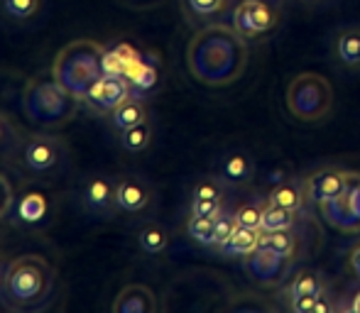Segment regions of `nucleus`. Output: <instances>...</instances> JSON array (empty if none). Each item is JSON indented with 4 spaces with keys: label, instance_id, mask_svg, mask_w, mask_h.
I'll use <instances>...</instances> for the list:
<instances>
[{
    "label": "nucleus",
    "instance_id": "nucleus-35",
    "mask_svg": "<svg viewBox=\"0 0 360 313\" xmlns=\"http://www.w3.org/2000/svg\"><path fill=\"white\" fill-rule=\"evenodd\" d=\"M346 199H348V206H351L353 215L360 220V174H351V181H348V189H346Z\"/></svg>",
    "mask_w": 360,
    "mask_h": 313
},
{
    "label": "nucleus",
    "instance_id": "nucleus-11",
    "mask_svg": "<svg viewBox=\"0 0 360 313\" xmlns=\"http://www.w3.org/2000/svg\"><path fill=\"white\" fill-rule=\"evenodd\" d=\"M152 189L140 176H125L115 184V204L125 213H140L150 206Z\"/></svg>",
    "mask_w": 360,
    "mask_h": 313
},
{
    "label": "nucleus",
    "instance_id": "nucleus-29",
    "mask_svg": "<svg viewBox=\"0 0 360 313\" xmlns=\"http://www.w3.org/2000/svg\"><path fill=\"white\" fill-rule=\"evenodd\" d=\"M262 211H265V206L260 204H243L238 211H233V215H236L238 225L262 230Z\"/></svg>",
    "mask_w": 360,
    "mask_h": 313
},
{
    "label": "nucleus",
    "instance_id": "nucleus-2",
    "mask_svg": "<svg viewBox=\"0 0 360 313\" xmlns=\"http://www.w3.org/2000/svg\"><path fill=\"white\" fill-rule=\"evenodd\" d=\"M57 291V272L44 257L20 255L8 262L3 284H0V304L15 313L44 311Z\"/></svg>",
    "mask_w": 360,
    "mask_h": 313
},
{
    "label": "nucleus",
    "instance_id": "nucleus-16",
    "mask_svg": "<svg viewBox=\"0 0 360 313\" xmlns=\"http://www.w3.org/2000/svg\"><path fill=\"white\" fill-rule=\"evenodd\" d=\"M255 176V161L245 152H233L218 164V179L223 186H243Z\"/></svg>",
    "mask_w": 360,
    "mask_h": 313
},
{
    "label": "nucleus",
    "instance_id": "nucleus-8",
    "mask_svg": "<svg viewBox=\"0 0 360 313\" xmlns=\"http://www.w3.org/2000/svg\"><path fill=\"white\" fill-rule=\"evenodd\" d=\"M348 181H351V171H343L338 166H323L319 171H311L302 184L307 191V199L311 204L323 206L326 201L338 199L348 189Z\"/></svg>",
    "mask_w": 360,
    "mask_h": 313
},
{
    "label": "nucleus",
    "instance_id": "nucleus-28",
    "mask_svg": "<svg viewBox=\"0 0 360 313\" xmlns=\"http://www.w3.org/2000/svg\"><path fill=\"white\" fill-rule=\"evenodd\" d=\"M214 228H216V218H206V215L191 213L189 223H186V233H189L191 240L199 242V245H216Z\"/></svg>",
    "mask_w": 360,
    "mask_h": 313
},
{
    "label": "nucleus",
    "instance_id": "nucleus-40",
    "mask_svg": "<svg viewBox=\"0 0 360 313\" xmlns=\"http://www.w3.org/2000/svg\"><path fill=\"white\" fill-rule=\"evenodd\" d=\"M351 311H356V313H360V291L356 296H353V301H351Z\"/></svg>",
    "mask_w": 360,
    "mask_h": 313
},
{
    "label": "nucleus",
    "instance_id": "nucleus-38",
    "mask_svg": "<svg viewBox=\"0 0 360 313\" xmlns=\"http://www.w3.org/2000/svg\"><path fill=\"white\" fill-rule=\"evenodd\" d=\"M348 265H351L353 274L360 277V242L351 250V255H348Z\"/></svg>",
    "mask_w": 360,
    "mask_h": 313
},
{
    "label": "nucleus",
    "instance_id": "nucleus-10",
    "mask_svg": "<svg viewBox=\"0 0 360 313\" xmlns=\"http://www.w3.org/2000/svg\"><path fill=\"white\" fill-rule=\"evenodd\" d=\"M133 95V86L125 76H101L86 91L84 100L96 110H113L118 108L123 100H128Z\"/></svg>",
    "mask_w": 360,
    "mask_h": 313
},
{
    "label": "nucleus",
    "instance_id": "nucleus-1",
    "mask_svg": "<svg viewBox=\"0 0 360 313\" xmlns=\"http://www.w3.org/2000/svg\"><path fill=\"white\" fill-rule=\"evenodd\" d=\"M245 37L228 27H206L189 44V69L199 81L211 86L231 84L245 67Z\"/></svg>",
    "mask_w": 360,
    "mask_h": 313
},
{
    "label": "nucleus",
    "instance_id": "nucleus-34",
    "mask_svg": "<svg viewBox=\"0 0 360 313\" xmlns=\"http://www.w3.org/2000/svg\"><path fill=\"white\" fill-rule=\"evenodd\" d=\"M321 294H307V296H294L289 301V311L292 313H316V304Z\"/></svg>",
    "mask_w": 360,
    "mask_h": 313
},
{
    "label": "nucleus",
    "instance_id": "nucleus-25",
    "mask_svg": "<svg viewBox=\"0 0 360 313\" xmlns=\"http://www.w3.org/2000/svg\"><path fill=\"white\" fill-rule=\"evenodd\" d=\"M297 211L277 206L272 201H265V211H262V230H289L297 225Z\"/></svg>",
    "mask_w": 360,
    "mask_h": 313
},
{
    "label": "nucleus",
    "instance_id": "nucleus-13",
    "mask_svg": "<svg viewBox=\"0 0 360 313\" xmlns=\"http://www.w3.org/2000/svg\"><path fill=\"white\" fill-rule=\"evenodd\" d=\"M49 213V201L44 199L42 194H34V191H27V194L18 196V201L10 208V223L15 225H39Z\"/></svg>",
    "mask_w": 360,
    "mask_h": 313
},
{
    "label": "nucleus",
    "instance_id": "nucleus-21",
    "mask_svg": "<svg viewBox=\"0 0 360 313\" xmlns=\"http://www.w3.org/2000/svg\"><path fill=\"white\" fill-rule=\"evenodd\" d=\"M157 79H160L157 64L143 54V57L138 59V64L133 67V72L128 74V81H130V86H133V95H140V98H143L147 91H152L157 86Z\"/></svg>",
    "mask_w": 360,
    "mask_h": 313
},
{
    "label": "nucleus",
    "instance_id": "nucleus-33",
    "mask_svg": "<svg viewBox=\"0 0 360 313\" xmlns=\"http://www.w3.org/2000/svg\"><path fill=\"white\" fill-rule=\"evenodd\" d=\"M191 196H196V199H223L221 179H201L199 184L194 186Z\"/></svg>",
    "mask_w": 360,
    "mask_h": 313
},
{
    "label": "nucleus",
    "instance_id": "nucleus-18",
    "mask_svg": "<svg viewBox=\"0 0 360 313\" xmlns=\"http://www.w3.org/2000/svg\"><path fill=\"white\" fill-rule=\"evenodd\" d=\"M145 120H150V118H147V105L143 103L140 95H130L118 108L110 110V125H113L118 133L125 128H133V125H138V123H145Z\"/></svg>",
    "mask_w": 360,
    "mask_h": 313
},
{
    "label": "nucleus",
    "instance_id": "nucleus-4",
    "mask_svg": "<svg viewBox=\"0 0 360 313\" xmlns=\"http://www.w3.org/2000/svg\"><path fill=\"white\" fill-rule=\"evenodd\" d=\"M76 95L64 88L57 79H37L25 88L22 108L32 123L54 128V125L67 123L76 110Z\"/></svg>",
    "mask_w": 360,
    "mask_h": 313
},
{
    "label": "nucleus",
    "instance_id": "nucleus-9",
    "mask_svg": "<svg viewBox=\"0 0 360 313\" xmlns=\"http://www.w3.org/2000/svg\"><path fill=\"white\" fill-rule=\"evenodd\" d=\"M289 262H292L289 257H282L272 250H265V247H257L250 255L243 257L245 272L260 284H280L289 272Z\"/></svg>",
    "mask_w": 360,
    "mask_h": 313
},
{
    "label": "nucleus",
    "instance_id": "nucleus-26",
    "mask_svg": "<svg viewBox=\"0 0 360 313\" xmlns=\"http://www.w3.org/2000/svg\"><path fill=\"white\" fill-rule=\"evenodd\" d=\"M152 142V123L145 120V123H138L133 128L120 130V145L128 152H143V149L150 147Z\"/></svg>",
    "mask_w": 360,
    "mask_h": 313
},
{
    "label": "nucleus",
    "instance_id": "nucleus-7",
    "mask_svg": "<svg viewBox=\"0 0 360 313\" xmlns=\"http://www.w3.org/2000/svg\"><path fill=\"white\" fill-rule=\"evenodd\" d=\"M280 25V10L272 0H240L233 10V29L250 39L265 34Z\"/></svg>",
    "mask_w": 360,
    "mask_h": 313
},
{
    "label": "nucleus",
    "instance_id": "nucleus-17",
    "mask_svg": "<svg viewBox=\"0 0 360 313\" xmlns=\"http://www.w3.org/2000/svg\"><path fill=\"white\" fill-rule=\"evenodd\" d=\"M333 54L338 64L348 69H360V25L343 27L333 39Z\"/></svg>",
    "mask_w": 360,
    "mask_h": 313
},
{
    "label": "nucleus",
    "instance_id": "nucleus-41",
    "mask_svg": "<svg viewBox=\"0 0 360 313\" xmlns=\"http://www.w3.org/2000/svg\"><path fill=\"white\" fill-rule=\"evenodd\" d=\"M5 128H8V125H5V118L0 115V140L5 138Z\"/></svg>",
    "mask_w": 360,
    "mask_h": 313
},
{
    "label": "nucleus",
    "instance_id": "nucleus-32",
    "mask_svg": "<svg viewBox=\"0 0 360 313\" xmlns=\"http://www.w3.org/2000/svg\"><path fill=\"white\" fill-rule=\"evenodd\" d=\"M189 211L194 215H206V218H218L223 213V199H196L191 196Z\"/></svg>",
    "mask_w": 360,
    "mask_h": 313
},
{
    "label": "nucleus",
    "instance_id": "nucleus-19",
    "mask_svg": "<svg viewBox=\"0 0 360 313\" xmlns=\"http://www.w3.org/2000/svg\"><path fill=\"white\" fill-rule=\"evenodd\" d=\"M267 201L277 206H285V208H292L297 213H302L304 204H307V191H304V184H297V181H280L270 189L267 194Z\"/></svg>",
    "mask_w": 360,
    "mask_h": 313
},
{
    "label": "nucleus",
    "instance_id": "nucleus-3",
    "mask_svg": "<svg viewBox=\"0 0 360 313\" xmlns=\"http://www.w3.org/2000/svg\"><path fill=\"white\" fill-rule=\"evenodd\" d=\"M101 57H103V49L98 44L89 42V39H76V42L67 44L57 54L52 67V76L64 88L72 91L76 98H84L86 91L103 76V72H101Z\"/></svg>",
    "mask_w": 360,
    "mask_h": 313
},
{
    "label": "nucleus",
    "instance_id": "nucleus-20",
    "mask_svg": "<svg viewBox=\"0 0 360 313\" xmlns=\"http://www.w3.org/2000/svg\"><path fill=\"white\" fill-rule=\"evenodd\" d=\"M260 233L257 228H245V225H238L236 233L228 237V242L221 247V252L226 257H245L252 250L260 247Z\"/></svg>",
    "mask_w": 360,
    "mask_h": 313
},
{
    "label": "nucleus",
    "instance_id": "nucleus-5",
    "mask_svg": "<svg viewBox=\"0 0 360 313\" xmlns=\"http://www.w3.org/2000/svg\"><path fill=\"white\" fill-rule=\"evenodd\" d=\"M333 105V88L321 74L304 72L287 86V108L302 123H316L328 115Z\"/></svg>",
    "mask_w": 360,
    "mask_h": 313
},
{
    "label": "nucleus",
    "instance_id": "nucleus-36",
    "mask_svg": "<svg viewBox=\"0 0 360 313\" xmlns=\"http://www.w3.org/2000/svg\"><path fill=\"white\" fill-rule=\"evenodd\" d=\"M13 204H15L13 184H10V181L5 179L3 174H0V218H5V215L10 213V208H13Z\"/></svg>",
    "mask_w": 360,
    "mask_h": 313
},
{
    "label": "nucleus",
    "instance_id": "nucleus-39",
    "mask_svg": "<svg viewBox=\"0 0 360 313\" xmlns=\"http://www.w3.org/2000/svg\"><path fill=\"white\" fill-rule=\"evenodd\" d=\"M8 262L10 260H5V257L0 255V284H3V277H5V269H8Z\"/></svg>",
    "mask_w": 360,
    "mask_h": 313
},
{
    "label": "nucleus",
    "instance_id": "nucleus-15",
    "mask_svg": "<svg viewBox=\"0 0 360 313\" xmlns=\"http://www.w3.org/2000/svg\"><path fill=\"white\" fill-rule=\"evenodd\" d=\"M143 54L135 47H130L128 42H118L113 47L103 49V57H101V72L103 76H125L133 72V67L138 64V59Z\"/></svg>",
    "mask_w": 360,
    "mask_h": 313
},
{
    "label": "nucleus",
    "instance_id": "nucleus-6",
    "mask_svg": "<svg viewBox=\"0 0 360 313\" xmlns=\"http://www.w3.org/2000/svg\"><path fill=\"white\" fill-rule=\"evenodd\" d=\"M18 161L27 174L44 176L57 171L67 161V147L59 138L47 133H34L22 140L18 147Z\"/></svg>",
    "mask_w": 360,
    "mask_h": 313
},
{
    "label": "nucleus",
    "instance_id": "nucleus-31",
    "mask_svg": "<svg viewBox=\"0 0 360 313\" xmlns=\"http://www.w3.org/2000/svg\"><path fill=\"white\" fill-rule=\"evenodd\" d=\"M238 228V220L233 213H226L223 211L221 215L216 218V228H214V240H216V247H223L228 242V237H231L233 233H236Z\"/></svg>",
    "mask_w": 360,
    "mask_h": 313
},
{
    "label": "nucleus",
    "instance_id": "nucleus-12",
    "mask_svg": "<svg viewBox=\"0 0 360 313\" xmlns=\"http://www.w3.org/2000/svg\"><path fill=\"white\" fill-rule=\"evenodd\" d=\"M84 206L96 215H110L113 208H118L115 204V184L108 176H94V179L86 181L84 186Z\"/></svg>",
    "mask_w": 360,
    "mask_h": 313
},
{
    "label": "nucleus",
    "instance_id": "nucleus-23",
    "mask_svg": "<svg viewBox=\"0 0 360 313\" xmlns=\"http://www.w3.org/2000/svg\"><path fill=\"white\" fill-rule=\"evenodd\" d=\"M297 235H294V228L289 230H262L260 233V247L265 250H272L282 257H289L292 260L294 252H297Z\"/></svg>",
    "mask_w": 360,
    "mask_h": 313
},
{
    "label": "nucleus",
    "instance_id": "nucleus-27",
    "mask_svg": "<svg viewBox=\"0 0 360 313\" xmlns=\"http://www.w3.org/2000/svg\"><path fill=\"white\" fill-rule=\"evenodd\" d=\"M44 0H0V8H3V15L10 20H32L39 15Z\"/></svg>",
    "mask_w": 360,
    "mask_h": 313
},
{
    "label": "nucleus",
    "instance_id": "nucleus-24",
    "mask_svg": "<svg viewBox=\"0 0 360 313\" xmlns=\"http://www.w3.org/2000/svg\"><path fill=\"white\" fill-rule=\"evenodd\" d=\"M326 291V284H323V277L319 272H299L294 274V279L287 284L285 296L287 299H294V296H307V294H323Z\"/></svg>",
    "mask_w": 360,
    "mask_h": 313
},
{
    "label": "nucleus",
    "instance_id": "nucleus-14",
    "mask_svg": "<svg viewBox=\"0 0 360 313\" xmlns=\"http://www.w3.org/2000/svg\"><path fill=\"white\" fill-rule=\"evenodd\" d=\"M157 296L145 284H128L113 301V313H155Z\"/></svg>",
    "mask_w": 360,
    "mask_h": 313
},
{
    "label": "nucleus",
    "instance_id": "nucleus-37",
    "mask_svg": "<svg viewBox=\"0 0 360 313\" xmlns=\"http://www.w3.org/2000/svg\"><path fill=\"white\" fill-rule=\"evenodd\" d=\"M336 311V304H333L331 299H328V294L323 291L321 296H319V304H316V313H333Z\"/></svg>",
    "mask_w": 360,
    "mask_h": 313
},
{
    "label": "nucleus",
    "instance_id": "nucleus-22",
    "mask_svg": "<svg viewBox=\"0 0 360 313\" xmlns=\"http://www.w3.org/2000/svg\"><path fill=\"white\" fill-rule=\"evenodd\" d=\"M138 245L145 255H162L169 247V230L160 223H147L138 230Z\"/></svg>",
    "mask_w": 360,
    "mask_h": 313
},
{
    "label": "nucleus",
    "instance_id": "nucleus-30",
    "mask_svg": "<svg viewBox=\"0 0 360 313\" xmlns=\"http://www.w3.org/2000/svg\"><path fill=\"white\" fill-rule=\"evenodd\" d=\"M184 3L194 18H214L226 8L228 0H184Z\"/></svg>",
    "mask_w": 360,
    "mask_h": 313
}]
</instances>
